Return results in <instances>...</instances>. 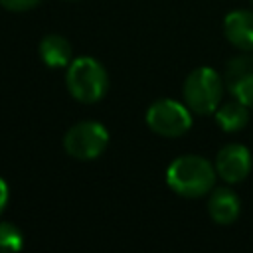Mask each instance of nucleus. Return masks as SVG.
Wrapping results in <instances>:
<instances>
[{"instance_id":"obj_7","label":"nucleus","mask_w":253,"mask_h":253,"mask_svg":"<svg viewBox=\"0 0 253 253\" xmlns=\"http://www.w3.org/2000/svg\"><path fill=\"white\" fill-rule=\"evenodd\" d=\"M215 172L227 184L245 180L251 172V152L243 144H225L215 156Z\"/></svg>"},{"instance_id":"obj_11","label":"nucleus","mask_w":253,"mask_h":253,"mask_svg":"<svg viewBox=\"0 0 253 253\" xmlns=\"http://www.w3.org/2000/svg\"><path fill=\"white\" fill-rule=\"evenodd\" d=\"M249 107L237 99L233 101H227L223 105L217 107L215 111V121L217 125L221 126V130L225 132H237L241 130L247 123H249Z\"/></svg>"},{"instance_id":"obj_12","label":"nucleus","mask_w":253,"mask_h":253,"mask_svg":"<svg viewBox=\"0 0 253 253\" xmlns=\"http://www.w3.org/2000/svg\"><path fill=\"white\" fill-rule=\"evenodd\" d=\"M22 247H24L22 231L10 221H0V253H16Z\"/></svg>"},{"instance_id":"obj_5","label":"nucleus","mask_w":253,"mask_h":253,"mask_svg":"<svg viewBox=\"0 0 253 253\" xmlns=\"http://www.w3.org/2000/svg\"><path fill=\"white\" fill-rule=\"evenodd\" d=\"M146 125L152 132L176 138L190 130L192 126V111L186 103L174 99H158L146 111Z\"/></svg>"},{"instance_id":"obj_14","label":"nucleus","mask_w":253,"mask_h":253,"mask_svg":"<svg viewBox=\"0 0 253 253\" xmlns=\"http://www.w3.org/2000/svg\"><path fill=\"white\" fill-rule=\"evenodd\" d=\"M8 198H10V194H8V184L0 178V213L4 211V208H6V204H8Z\"/></svg>"},{"instance_id":"obj_2","label":"nucleus","mask_w":253,"mask_h":253,"mask_svg":"<svg viewBox=\"0 0 253 253\" xmlns=\"http://www.w3.org/2000/svg\"><path fill=\"white\" fill-rule=\"evenodd\" d=\"M65 85L69 95L85 105L97 103L107 95L109 75L107 69L93 57H77L67 65Z\"/></svg>"},{"instance_id":"obj_8","label":"nucleus","mask_w":253,"mask_h":253,"mask_svg":"<svg viewBox=\"0 0 253 253\" xmlns=\"http://www.w3.org/2000/svg\"><path fill=\"white\" fill-rule=\"evenodd\" d=\"M223 34L233 47L241 51H253V12L251 10L229 12L223 18Z\"/></svg>"},{"instance_id":"obj_10","label":"nucleus","mask_w":253,"mask_h":253,"mask_svg":"<svg viewBox=\"0 0 253 253\" xmlns=\"http://www.w3.org/2000/svg\"><path fill=\"white\" fill-rule=\"evenodd\" d=\"M40 57L47 67H67L71 59V43L59 34H47L40 42Z\"/></svg>"},{"instance_id":"obj_9","label":"nucleus","mask_w":253,"mask_h":253,"mask_svg":"<svg viewBox=\"0 0 253 253\" xmlns=\"http://www.w3.org/2000/svg\"><path fill=\"white\" fill-rule=\"evenodd\" d=\"M241 202L229 188H213L208 200V213L219 225H229L239 217Z\"/></svg>"},{"instance_id":"obj_13","label":"nucleus","mask_w":253,"mask_h":253,"mask_svg":"<svg viewBox=\"0 0 253 253\" xmlns=\"http://www.w3.org/2000/svg\"><path fill=\"white\" fill-rule=\"evenodd\" d=\"M40 0H0V6L10 10V12H28L36 8Z\"/></svg>"},{"instance_id":"obj_1","label":"nucleus","mask_w":253,"mask_h":253,"mask_svg":"<svg viewBox=\"0 0 253 253\" xmlns=\"http://www.w3.org/2000/svg\"><path fill=\"white\" fill-rule=\"evenodd\" d=\"M215 164L198 154H184L170 162L166 170L168 188L182 198H202L213 190Z\"/></svg>"},{"instance_id":"obj_3","label":"nucleus","mask_w":253,"mask_h":253,"mask_svg":"<svg viewBox=\"0 0 253 253\" xmlns=\"http://www.w3.org/2000/svg\"><path fill=\"white\" fill-rule=\"evenodd\" d=\"M225 89L223 77L211 67H196L184 81L182 95L188 109L196 115H213Z\"/></svg>"},{"instance_id":"obj_6","label":"nucleus","mask_w":253,"mask_h":253,"mask_svg":"<svg viewBox=\"0 0 253 253\" xmlns=\"http://www.w3.org/2000/svg\"><path fill=\"white\" fill-rule=\"evenodd\" d=\"M223 81L233 99L253 107V53H243L229 59L225 65Z\"/></svg>"},{"instance_id":"obj_4","label":"nucleus","mask_w":253,"mask_h":253,"mask_svg":"<svg viewBox=\"0 0 253 253\" xmlns=\"http://www.w3.org/2000/svg\"><path fill=\"white\" fill-rule=\"evenodd\" d=\"M109 144L107 128L97 121H81L69 126L63 136L65 152L75 160H95L99 158Z\"/></svg>"}]
</instances>
